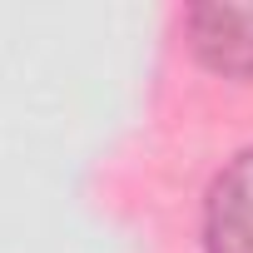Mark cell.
<instances>
[{"label": "cell", "mask_w": 253, "mask_h": 253, "mask_svg": "<svg viewBox=\"0 0 253 253\" xmlns=\"http://www.w3.org/2000/svg\"><path fill=\"white\" fill-rule=\"evenodd\" d=\"M204 253H253V149H243L209 189Z\"/></svg>", "instance_id": "2"}, {"label": "cell", "mask_w": 253, "mask_h": 253, "mask_svg": "<svg viewBox=\"0 0 253 253\" xmlns=\"http://www.w3.org/2000/svg\"><path fill=\"white\" fill-rule=\"evenodd\" d=\"M189 50L213 75L253 80V5H199L189 10Z\"/></svg>", "instance_id": "1"}]
</instances>
